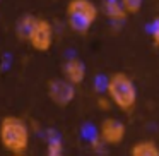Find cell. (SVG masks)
I'll list each match as a JSON object with an SVG mask.
<instances>
[{
	"label": "cell",
	"instance_id": "6da1fadb",
	"mask_svg": "<svg viewBox=\"0 0 159 156\" xmlns=\"http://www.w3.org/2000/svg\"><path fill=\"white\" fill-rule=\"evenodd\" d=\"M29 141H31V132L29 125L21 117L9 115L4 117L0 122V142L14 156H22L29 149Z\"/></svg>",
	"mask_w": 159,
	"mask_h": 156
},
{
	"label": "cell",
	"instance_id": "7a4b0ae2",
	"mask_svg": "<svg viewBox=\"0 0 159 156\" xmlns=\"http://www.w3.org/2000/svg\"><path fill=\"white\" fill-rule=\"evenodd\" d=\"M106 94L111 100L113 106L125 113H132L137 105V87L130 76L125 72H115L106 81Z\"/></svg>",
	"mask_w": 159,
	"mask_h": 156
},
{
	"label": "cell",
	"instance_id": "3957f363",
	"mask_svg": "<svg viewBox=\"0 0 159 156\" xmlns=\"http://www.w3.org/2000/svg\"><path fill=\"white\" fill-rule=\"evenodd\" d=\"M65 16L74 33L87 35L93 24L98 21L99 11L93 0H69L65 7Z\"/></svg>",
	"mask_w": 159,
	"mask_h": 156
},
{
	"label": "cell",
	"instance_id": "277c9868",
	"mask_svg": "<svg viewBox=\"0 0 159 156\" xmlns=\"http://www.w3.org/2000/svg\"><path fill=\"white\" fill-rule=\"evenodd\" d=\"M53 38H55V33H53V26L50 21L46 19H36L34 26L31 29V35L28 38V43L31 45L33 50L36 52H48L53 46Z\"/></svg>",
	"mask_w": 159,
	"mask_h": 156
},
{
	"label": "cell",
	"instance_id": "5b68a950",
	"mask_svg": "<svg viewBox=\"0 0 159 156\" xmlns=\"http://www.w3.org/2000/svg\"><path fill=\"white\" fill-rule=\"evenodd\" d=\"M98 135L101 137V141L106 146H120L125 141V135H127V127L121 120L113 117H108L104 120H101L99 124V130Z\"/></svg>",
	"mask_w": 159,
	"mask_h": 156
},
{
	"label": "cell",
	"instance_id": "8992f818",
	"mask_svg": "<svg viewBox=\"0 0 159 156\" xmlns=\"http://www.w3.org/2000/svg\"><path fill=\"white\" fill-rule=\"evenodd\" d=\"M48 98L57 106H69L75 100V86L63 77V79H52L48 81Z\"/></svg>",
	"mask_w": 159,
	"mask_h": 156
},
{
	"label": "cell",
	"instance_id": "52a82bcc",
	"mask_svg": "<svg viewBox=\"0 0 159 156\" xmlns=\"http://www.w3.org/2000/svg\"><path fill=\"white\" fill-rule=\"evenodd\" d=\"M63 77L74 86H79L86 81V65L80 59L72 57L63 64Z\"/></svg>",
	"mask_w": 159,
	"mask_h": 156
},
{
	"label": "cell",
	"instance_id": "ba28073f",
	"mask_svg": "<svg viewBox=\"0 0 159 156\" xmlns=\"http://www.w3.org/2000/svg\"><path fill=\"white\" fill-rule=\"evenodd\" d=\"M103 7H104L106 17L113 22H123L128 17L127 11H125L123 4H121V0H104Z\"/></svg>",
	"mask_w": 159,
	"mask_h": 156
},
{
	"label": "cell",
	"instance_id": "9c48e42d",
	"mask_svg": "<svg viewBox=\"0 0 159 156\" xmlns=\"http://www.w3.org/2000/svg\"><path fill=\"white\" fill-rule=\"evenodd\" d=\"M132 156H159V144L152 139H144L132 146Z\"/></svg>",
	"mask_w": 159,
	"mask_h": 156
},
{
	"label": "cell",
	"instance_id": "30bf717a",
	"mask_svg": "<svg viewBox=\"0 0 159 156\" xmlns=\"http://www.w3.org/2000/svg\"><path fill=\"white\" fill-rule=\"evenodd\" d=\"M36 19H38V17H34V16H31V14H26V16H22V17L17 21L16 33H17V36L21 40L28 41V38H29V35H31V29H33V26H34Z\"/></svg>",
	"mask_w": 159,
	"mask_h": 156
},
{
	"label": "cell",
	"instance_id": "8fae6325",
	"mask_svg": "<svg viewBox=\"0 0 159 156\" xmlns=\"http://www.w3.org/2000/svg\"><path fill=\"white\" fill-rule=\"evenodd\" d=\"M63 153V142L60 141V137L53 135L48 139V144H46V154L48 156H62Z\"/></svg>",
	"mask_w": 159,
	"mask_h": 156
},
{
	"label": "cell",
	"instance_id": "7c38bea8",
	"mask_svg": "<svg viewBox=\"0 0 159 156\" xmlns=\"http://www.w3.org/2000/svg\"><path fill=\"white\" fill-rule=\"evenodd\" d=\"M125 11H127L128 16L139 14L142 11V5H144V0H121Z\"/></svg>",
	"mask_w": 159,
	"mask_h": 156
},
{
	"label": "cell",
	"instance_id": "4fadbf2b",
	"mask_svg": "<svg viewBox=\"0 0 159 156\" xmlns=\"http://www.w3.org/2000/svg\"><path fill=\"white\" fill-rule=\"evenodd\" d=\"M151 40L154 43L156 48H159V16L152 21V26H151Z\"/></svg>",
	"mask_w": 159,
	"mask_h": 156
},
{
	"label": "cell",
	"instance_id": "5bb4252c",
	"mask_svg": "<svg viewBox=\"0 0 159 156\" xmlns=\"http://www.w3.org/2000/svg\"><path fill=\"white\" fill-rule=\"evenodd\" d=\"M96 103H98V106H99L101 110H110V108L113 106V103H111V100L108 98V94H106V98H103V96L98 98Z\"/></svg>",
	"mask_w": 159,
	"mask_h": 156
}]
</instances>
